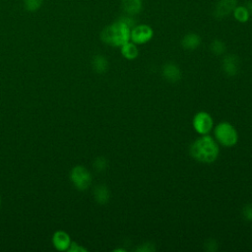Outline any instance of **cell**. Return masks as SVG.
<instances>
[{
    "instance_id": "8",
    "label": "cell",
    "mask_w": 252,
    "mask_h": 252,
    "mask_svg": "<svg viewBox=\"0 0 252 252\" xmlns=\"http://www.w3.org/2000/svg\"><path fill=\"white\" fill-rule=\"evenodd\" d=\"M239 61L235 55L228 54L223 57L222 60V69L225 74L228 76H234L238 72Z\"/></svg>"
},
{
    "instance_id": "14",
    "label": "cell",
    "mask_w": 252,
    "mask_h": 252,
    "mask_svg": "<svg viewBox=\"0 0 252 252\" xmlns=\"http://www.w3.org/2000/svg\"><path fill=\"white\" fill-rule=\"evenodd\" d=\"M94 197L97 203L103 205L108 202L110 194H109L107 187H105L103 185H99V186L95 187V189L94 191Z\"/></svg>"
},
{
    "instance_id": "10",
    "label": "cell",
    "mask_w": 252,
    "mask_h": 252,
    "mask_svg": "<svg viewBox=\"0 0 252 252\" xmlns=\"http://www.w3.org/2000/svg\"><path fill=\"white\" fill-rule=\"evenodd\" d=\"M163 77L169 82H177L181 78L180 69L173 63H166L162 68Z\"/></svg>"
},
{
    "instance_id": "1",
    "label": "cell",
    "mask_w": 252,
    "mask_h": 252,
    "mask_svg": "<svg viewBox=\"0 0 252 252\" xmlns=\"http://www.w3.org/2000/svg\"><path fill=\"white\" fill-rule=\"evenodd\" d=\"M220 150L217 142L208 135H201L190 148L191 156L198 161L210 163L217 159Z\"/></svg>"
},
{
    "instance_id": "17",
    "label": "cell",
    "mask_w": 252,
    "mask_h": 252,
    "mask_svg": "<svg viewBox=\"0 0 252 252\" xmlns=\"http://www.w3.org/2000/svg\"><path fill=\"white\" fill-rule=\"evenodd\" d=\"M44 0H23L24 8L29 12H36L41 8Z\"/></svg>"
},
{
    "instance_id": "5",
    "label": "cell",
    "mask_w": 252,
    "mask_h": 252,
    "mask_svg": "<svg viewBox=\"0 0 252 252\" xmlns=\"http://www.w3.org/2000/svg\"><path fill=\"white\" fill-rule=\"evenodd\" d=\"M154 31L149 25H138L131 29L130 39L135 44H144L152 39Z\"/></svg>"
},
{
    "instance_id": "4",
    "label": "cell",
    "mask_w": 252,
    "mask_h": 252,
    "mask_svg": "<svg viewBox=\"0 0 252 252\" xmlns=\"http://www.w3.org/2000/svg\"><path fill=\"white\" fill-rule=\"evenodd\" d=\"M73 184L79 190H86L92 183V175L90 171L82 165H77L71 170L70 174Z\"/></svg>"
},
{
    "instance_id": "3",
    "label": "cell",
    "mask_w": 252,
    "mask_h": 252,
    "mask_svg": "<svg viewBox=\"0 0 252 252\" xmlns=\"http://www.w3.org/2000/svg\"><path fill=\"white\" fill-rule=\"evenodd\" d=\"M217 141L225 147H232L237 143L238 135L235 128L228 122H220L215 128Z\"/></svg>"
},
{
    "instance_id": "19",
    "label": "cell",
    "mask_w": 252,
    "mask_h": 252,
    "mask_svg": "<svg viewBox=\"0 0 252 252\" xmlns=\"http://www.w3.org/2000/svg\"><path fill=\"white\" fill-rule=\"evenodd\" d=\"M96 170H103L106 167V160L104 158H97L94 163Z\"/></svg>"
},
{
    "instance_id": "18",
    "label": "cell",
    "mask_w": 252,
    "mask_h": 252,
    "mask_svg": "<svg viewBox=\"0 0 252 252\" xmlns=\"http://www.w3.org/2000/svg\"><path fill=\"white\" fill-rule=\"evenodd\" d=\"M210 48H211V51L214 54L221 55L225 51V44H224L223 41H221L220 39H215V40L212 41Z\"/></svg>"
},
{
    "instance_id": "6",
    "label": "cell",
    "mask_w": 252,
    "mask_h": 252,
    "mask_svg": "<svg viewBox=\"0 0 252 252\" xmlns=\"http://www.w3.org/2000/svg\"><path fill=\"white\" fill-rule=\"evenodd\" d=\"M213 124L212 116L205 111L198 112L193 118V127L200 135H207L212 130Z\"/></svg>"
},
{
    "instance_id": "2",
    "label": "cell",
    "mask_w": 252,
    "mask_h": 252,
    "mask_svg": "<svg viewBox=\"0 0 252 252\" xmlns=\"http://www.w3.org/2000/svg\"><path fill=\"white\" fill-rule=\"evenodd\" d=\"M130 33L131 28L125 22L119 19L102 30L100 38L108 45L120 47L124 43L130 41Z\"/></svg>"
},
{
    "instance_id": "16",
    "label": "cell",
    "mask_w": 252,
    "mask_h": 252,
    "mask_svg": "<svg viewBox=\"0 0 252 252\" xmlns=\"http://www.w3.org/2000/svg\"><path fill=\"white\" fill-rule=\"evenodd\" d=\"M93 67L97 73H104L107 70L108 62L102 55H96L93 60Z\"/></svg>"
},
{
    "instance_id": "7",
    "label": "cell",
    "mask_w": 252,
    "mask_h": 252,
    "mask_svg": "<svg viewBox=\"0 0 252 252\" xmlns=\"http://www.w3.org/2000/svg\"><path fill=\"white\" fill-rule=\"evenodd\" d=\"M237 6V0H218L214 9V16L222 19L232 13Z\"/></svg>"
},
{
    "instance_id": "20",
    "label": "cell",
    "mask_w": 252,
    "mask_h": 252,
    "mask_svg": "<svg viewBox=\"0 0 252 252\" xmlns=\"http://www.w3.org/2000/svg\"><path fill=\"white\" fill-rule=\"evenodd\" d=\"M243 214L247 219L252 220V207L251 206H246L243 210Z\"/></svg>"
},
{
    "instance_id": "21",
    "label": "cell",
    "mask_w": 252,
    "mask_h": 252,
    "mask_svg": "<svg viewBox=\"0 0 252 252\" xmlns=\"http://www.w3.org/2000/svg\"><path fill=\"white\" fill-rule=\"evenodd\" d=\"M246 8L248 9V11H249V13H250V15H252V0H248L247 2H246Z\"/></svg>"
},
{
    "instance_id": "11",
    "label": "cell",
    "mask_w": 252,
    "mask_h": 252,
    "mask_svg": "<svg viewBox=\"0 0 252 252\" xmlns=\"http://www.w3.org/2000/svg\"><path fill=\"white\" fill-rule=\"evenodd\" d=\"M201 44V37L199 34L194 32H189L185 34L181 40V45L184 49L194 50Z\"/></svg>"
},
{
    "instance_id": "13",
    "label": "cell",
    "mask_w": 252,
    "mask_h": 252,
    "mask_svg": "<svg viewBox=\"0 0 252 252\" xmlns=\"http://www.w3.org/2000/svg\"><path fill=\"white\" fill-rule=\"evenodd\" d=\"M121 48V54L128 60H133L138 57L139 54V49L137 47V44H135L132 41H128L124 43Z\"/></svg>"
},
{
    "instance_id": "22",
    "label": "cell",
    "mask_w": 252,
    "mask_h": 252,
    "mask_svg": "<svg viewBox=\"0 0 252 252\" xmlns=\"http://www.w3.org/2000/svg\"><path fill=\"white\" fill-rule=\"evenodd\" d=\"M0 204H1V199H0Z\"/></svg>"
},
{
    "instance_id": "9",
    "label": "cell",
    "mask_w": 252,
    "mask_h": 252,
    "mask_svg": "<svg viewBox=\"0 0 252 252\" xmlns=\"http://www.w3.org/2000/svg\"><path fill=\"white\" fill-rule=\"evenodd\" d=\"M52 242L56 249L63 251V250H68L71 244V239H70V236L65 231L58 230L54 233L52 237Z\"/></svg>"
},
{
    "instance_id": "12",
    "label": "cell",
    "mask_w": 252,
    "mask_h": 252,
    "mask_svg": "<svg viewBox=\"0 0 252 252\" xmlns=\"http://www.w3.org/2000/svg\"><path fill=\"white\" fill-rule=\"evenodd\" d=\"M121 5L123 10L130 16L139 14L143 8L142 0H121Z\"/></svg>"
},
{
    "instance_id": "15",
    "label": "cell",
    "mask_w": 252,
    "mask_h": 252,
    "mask_svg": "<svg viewBox=\"0 0 252 252\" xmlns=\"http://www.w3.org/2000/svg\"><path fill=\"white\" fill-rule=\"evenodd\" d=\"M234 19L239 23H246L250 18V13L246 6H236L232 11Z\"/></svg>"
}]
</instances>
